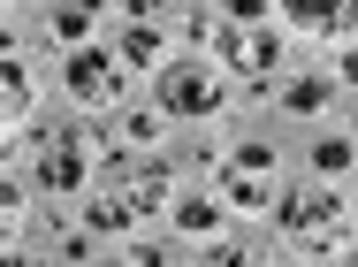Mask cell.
Segmentation results:
<instances>
[{"mask_svg":"<svg viewBox=\"0 0 358 267\" xmlns=\"http://www.w3.org/2000/svg\"><path fill=\"white\" fill-rule=\"evenodd\" d=\"M99 191H122L138 214H160V206L176 199V176H168V160H138V153L122 145V153L99 160Z\"/></svg>","mask_w":358,"mask_h":267,"instance_id":"6da1fadb","label":"cell"},{"mask_svg":"<svg viewBox=\"0 0 358 267\" xmlns=\"http://www.w3.org/2000/svg\"><path fill=\"white\" fill-rule=\"evenodd\" d=\"M221 206H229V214H267V206H275V153H267V145H236V153H229Z\"/></svg>","mask_w":358,"mask_h":267,"instance_id":"7a4b0ae2","label":"cell"},{"mask_svg":"<svg viewBox=\"0 0 358 267\" xmlns=\"http://www.w3.org/2000/svg\"><path fill=\"white\" fill-rule=\"evenodd\" d=\"M31 184H38L46 199H76V191L92 184V168H84V137H76V130H46L38 160H31Z\"/></svg>","mask_w":358,"mask_h":267,"instance_id":"3957f363","label":"cell"},{"mask_svg":"<svg viewBox=\"0 0 358 267\" xmlns=\"http://www.w3.org/2000/svg\"><path fill=\"white\" fill-rule=\"evenodd\" d=\"M343 214H351V199H336V191H297V199L275 206V221H282L289 245H328V237H343Z\"/></svg>","mask_w":358,"mask_h":267,"instance_id":"277c9868","label":"cell"},{"mask_svg":"<svg viewBox=\"0 0 358 267\" xmlns=\"http://www.w3.org/2000/svg\"><path fill=\"white\" fill-rule=\"evenodd\" d=\"M152 100H160V115H191V123H199V115H214L221 100H229V84H221L214 69L168 62V69H160V92H152Z\"/></svg>","mask_w":358,"mask_h":267,"instance_id":"5b68a950","label":"cell"},{"mask_svg":"<svg viewBox=\"0 0 358 267\" xmlns=\"http://www.w3.org/2000/svg\"><path fill=\"white\" fill-rule=\"evenodd\" d=\"M214 54H221V76H275V62H282L267 23H221Z\"/></svg>","mask_w":358,"mask_h":267,"instance_id":"8992f818","label":"cell"},{"mask_svg":"<svg viewBox=\"0 0 358 267\" xmlns=\"http://www.w3.org/2000/svg\"><path fill=\"white\" fill-rule=\"evenodd\" d=\"M62 76H69V100H84V107H115L122 100V54L115 46H76Z\"/></svg>","mask_w":358,"mask_h":267,"instance_id":"52a82bcc","label":"cell"},{"mask_svg":"<svg viewBox=\"0 0 358 267\" xmlns=\"http://www.w3.org/2000/svg\"><path fill=\"white\" fill-rule=\"evenodd\" d=\"M115 54H122V69H168V39H160V23H130L115 39Z\"/></svg>","mask_w":358,"mask_h":267,"instance_id":"ba28073f","label":"cell"},{"mask_svg":"<svg viewBox=\"0 0 358 267\" xmlns=\"http://www.w3.org/2000/svg\"><path fill=\"white\" fill-rule=\"evenodd\" d=\"M282 15H289V31H336L343 15H358L351 0H282Z\"/></svg>","mask_w":358,"mask_h":267,"instance_id":"9c48e42d","label":"cell"},{"mask_svg":"<svg viewBox=\"0 0 358 267\" xmlns=\"http://www.w3.org/2000/svg\"><path fill=\"white\" fill-rule=\"evenodd\" d=\"M46 15H54V39H62V46H92V0H54V8H46Z\"/></svg>","mask_w":358,"mask_h":267,"instance_id":"30bf717a","label":"cell"},{"mask_svg":"<svg viewBox=\"0 0 358 267\" xmlns=\"http://www.w3.org/2000/svg\"><path fill=\"white\" fill-rule=\"evenodd\" d=\"M84 221H92V229H107V237H122V229L138 221V206L122 199V191H99V199L84 206Z\"/></svg>","mask_w":358,"mask_h":267,"instance_id":"8fae6325","label":"cell"},{"mask_svg":"<svg viewBox=\"0 0 358 267\" xmlns=\"http://www.w3.org/2000/svg\"><path fill=\"white\" fill-rule=\"evenodd\" d=\"M176 229L214 237V229H221V199H176Z\"/></svg>","mask_w":358,"mask_h":267,"instance_id":"7c38bea8","label":"cell"},{"mask_svg":"<svg viewBox=\"0 0 358 267\" xmlns=\"http://www.w3.org/2000/svg\"><path fill=\"white\" fill-rule=\"evenodd\" d=\"M328 92H336L328 76H297V84L282 92V107H289V115H320V107H328Z\"/></svg>","mask_w":358,"mask_h":267,"instance_id":"4fadbf2b","label":"cell"},{"mask_svg":"<svg viewBox=\"0 0 358 267\" xmlns=\"http://www.w3.org/2000/svg\"><path fill=\"white\" fill-rule=\"evenodd\" d=\"M0 100H8V123H23V107H31V76H23V54L8 46V84H0Z\"/></svg>","mask_w":358,"mask_h":267,"instance_id":"5bb4252c","label":"cell"},{"mask_svg":"<svg viewBox=\"0 0 358 267\" xmlns=\"http://www.w3.org/2000/svg\"><path fill=\"white\" fill-rule=\"evenodd\" d=\"M313 168H320V176H343V168H351V137H320V145H313Z\"/></svg>","mask_w":358,"mask_h":267,"instance_id":"9a60e30c","label":"cell"},{"mask_svg":"<svg viewBox=\"0 0 358 267\" xmlns=\"http://www.w3.org/2000/svg\"><path fill=\"white\" fill-rule=\"evenodd\" d=\"M122 145H130V153H152V145H160V115H130V123H122Z\"/></svg>","mask_w":358,"mask_h":267,"instance_id":"2e32d148","label":"cell"},{"mask_svg":"<svg viewBox=\"0 0 358 267\" xmlns=\"http://www.w3.org/2000/svg\"><path fill=\"white\" fill-rule=\"evenodd\" d=\"M199 267H259V252H252V245H206Z\"/></svg>","mask_w":358,"mask_h":267,"instance_id":"e0dca14e","label":"cell"},{"mask_svg":"<svg viewBox=\"0 0 358 267\" xmlns=\"http://www.w3.org/2000/svg\"><path fill=\"white\" fill-rule=\"evenodd\" d=\"M267 15H282V8H267V0H229V23H267Z\"/></svg>","mask_w":358,"mask_h":267,"instance_id":"ac0fdd59","label":"cell"},{"mask_svg":"<svg viewBox=\"0 0 358 267\" xmlns=\"http://www.w3.org/2000/svg\"><path fill=\"white\" fill-rule=\"evenodd\" d=\"M343 84H358V46H343Z\"/></svg>","mask_w":358,"mask_h":267,"instance_id":"d6986e66","label":"cell"}]
</instances>
